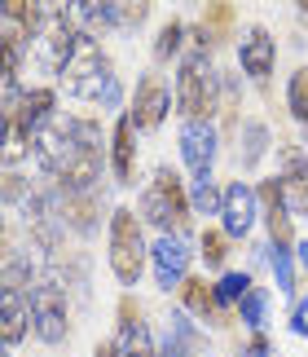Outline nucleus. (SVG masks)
<instances>
[{
	"instance_id": "f257e3e1",
	"label": "nucleus",
	"mask_w": 308,
	"mask_h": 357,
	"mask_svg": "<svg viewBox=\"0 0 308 357\" xmlns=\"http://www.w3.org/2000/svg\"><path fill=\"white\" fill-rule=\"evenodd\" d=\"M36 159L62 190H93L106 159L102 123L88 115H58L36 137Z\"/></svg>"
},
{
	"instance_id": "f03ea898",
	"label": "nucleus",
	"mask_w": 308,
	"mask_h": 357,
	"mask_svg": "<svg viewBox=\"0 0 308 357\" xmlns=\"http://www.w3.org/2000/svg\"><path fill=\"white\" fill-rule=\"evenodd\" d=\"M58 79H62V89L71 93L75 102L93 106V111H119L123 106V84H119L115 66H110V58L102 53V45H97L88 31H84L75 58L66 62V71Z\"/></svg>"
},
{
	"instance_id": "7ed1b4c3",
	"label": "nucleus",
	"mask_w": 308,
	"mask_h": 357,
	"mask_svg": "<svg viewBox=\"0 0 308 357\" xmlns=\"http://www.w3.org/2000/svg\"><path fill=\"white\" fill-rule=\"evenodd\" d=\"M190 212H194V199L185 195L180 176L172 168H159L154 181L146 185V195H141V221H150L159 234H185Z\"/></svg>"
},
{
	"instance_id": "20e7f679",
	"label": "nucleus",
	"mask_w": 308,
	"mask_h": 357,
	"mask_svg": "<svg viewBox=\"0 0 308 357\" xmlns=\"http://www.w3.org/2000/svg\"><path fill=\"white\" fill-rule=\"evenodd\" d=\"M150 265V247L141 234V216L132 208H115L110 212V273L123 287H137Z\"/></svg>"
},
{
	"instance_id": "39448f33",
	"label": "nucleus",
	"mask_w": 308,
	"mask_h": 357,
	"mask_svg": "<svg viewBox=\"0 0 308 357\" xmlns=\"http://www.w3.org/2000/svg\"><path fill=\"white\" fill-rule=\"evenodd\" d=\"M79 40H84V26L75 22V13H66L62 5H53L45 13V22H40V36H36V62L45 66L49 75H62L66 71V62L75 58V49H79ZM31 58V53H26Z\"/></svg>"
},
{
	"instance_id": "423d86ee",
	"label": "nucleus",
	"mask_w": 308,
	"mask_h": 357,
	"mask_svg": "<svg viewBox=\"0 0 308 357\" xmlns=\"http://www.w3.org/2000/svg\"><path fill=\"white\" fill-rule=\"evenodd\" d=\"M216 71L207 62V53H190L176 71V111L180 119H212L216 115Z\"/></svg>"
},
{
	"instance_id": "0eeeda50",
	"label": "nucleus",
	"mask_w": 308,
	"mask_h": 357,
	"mask_svg": "<svg viewBox=\"0 0 308 357\" xmlns=\"http://www.w3.org/2000/svg\"><path fill=\"white\" fill-rule=\"evenodd\" d=\"M53 119H58V93H53V89H40V84L36 89H22L18 102L5 106V128L22 132L31 146H36V137L45 132Z\"/></svg>"
},
{
	"instance_id": "6e6552de",
	"label": "nucleus",
	"mask_w": 308,
	"mask_h": 357,
	"mask_svg": "<svg viewBox=\"0 0 308 357\" xmlns=\"http://www.w3.org/2000/svg\"><path fill=\"white\" fill-rule=\"evenodd\" d=\"M26 305H31V331L45 340V344H62L66 340V296L53 278H40L31 291H26Z\"/></svg>"
},
{
	"instance_id": "1a4fd4ad",
	"label": "nucleus",
	"mask_w": 308,
	"mask_h": 357,
	"mask_svg": "<svg viewBox=\"0 0 308 357\" xmlns=\"http://www.w3.org/2000/svg\"><path fill=\"white\" fill-rule=\"evenodd\" d=\"M216 146H220V132H216L212 119L180 123V159H185V168H190V181H212Z\"/></svg>"
},
{
	"instance_id": "9d476101",
	"label": "nucleus",
	"mask_w": 308,
	"mask_h": 357,
	"mask_svg": "<svg viewBox=\"0 0 308 357\" xmlns=\"http://www.w3.org/2000/svg\"><path fill=\"white\" fill-rule=\"evenodd\" d=\"M260 221H264V229H269L273 247L295 243V208H291V195H286L282 176H269V181L260 185Z\"/></svg>"
},
{
	"instance_id": "9b49d317",
	"label": "nucleus",
	"mask_w": 308,
	"mask_h": 357,
	"mask_svg": "<svg viewBox=\"0 0 308 357\" xmlns=\"http://www.w3.org/2000/svg\"><path fill=\"white\" fill-rule=\"evenodd\" d=\"M150 269H154V282L163 291H180L190 278V247L185 234H159L150 243Z\"/></svg>"
},
{
	"instance_id": "f8f14e48",
	"label": "nucleus",
	"mask_w": 308,
	"mask_h": 357,
	"mask_svg": "<svg viewBox=\"0 0 308 357\" xmlns=\"http://www.w3.org/2000/svg\"><path fill=\"white\" fill-rule=\"evenodd\" d=\"M260 221V190H251L247 181H229L220 190V229L229 238H247Z\"/></svg>"
},
{
	"instance_id": "ddd939ff",
	"label": "nucleus",
	"mask_w": 308,
	"mask_h": 357,
	"mask_svg": "<svg viewBox=\"0 0 308 357\" xmlns=\"http://www.w3.org/2000/svg\"><path fill=\"white\" fill-rule=\"evenodd\" d=\"M238 62H242V71L256 79V84H264V79L273 75V62H277V40L269 36V26L251 22L242 40H238Z\"/></svg>"
},
{
	"instance_id": "4468645a",
	"label": "nucleus",
	"mask_w": 308,
	"mask_h": 357,
	"mask_svg": "<svg viewBox=\"0 0 308 357\" xmlns=\"http://www.w3.org/2000/svg\"><path fill=\"white\" fill-rule=\"evenodd\" d=\"M167 111H172V93H167L163 75H146L141 84H137V93H132V111H128L137 132H154L167 119Z\"/></svg>"
},
{
	"instance_id": "2eb2a0df",
	"label": "nucleus",
	"mask_w": 308,
	"mask_h": 357,
	"mask_svg": "<svg viewBox=\"0 0 308 357\" xmlns=\"http://www.w3.org/2000/svg\"><path fill=\"white\" fill-rule=\"evenodd\" d=\"M132 137H137V123H132L128 111H123L115 119V132H110V172H115L119 185H132V176H137V146H132Z\"/></svg>"
},
{
	"instance_id": "dca6fc26",
	"label": "nucleus",
	"mask_w": 308,
	"mask_h": 357,
	"mask_svg": "<svg viewBox=\"0 0 308 357\" xmlns=\"http://www.w3.org/2000/svg\"><path fill=\"white\" fill-rule=\"evenodd\" d=\"M282 181H286V195H291V208L300 216H308V155L295 146L282 150Z\"/></svg>"
},
{
	"instance_id": "f3484780",
	"label": "nucleus",
	"mask_w": 308,
	"mask_h": 357,
	"mask_svg": "<svg viewBox=\"0 0 308 357\" xmlns=\"http://www.w3.org/2000/svg\"><path fill=\"white\" fill-rule=\"evenodd\" d=\"M71 13H75V22L88 36L93 31H115V26H123L119 0H71Z\"/></svg>"
},
{
	"instance_id": "a211bd4d",
	"label": "nucleus",
	"mask_w": 308,
	"mask_h": 357,
	"mask_svg": "<svg viewBox=\"0 0 308 357\" xmlns=\"http://www.w3.org/2000/svg\"><path fill=\"white\" fill-rule=\"evenodd\" d=\"M26 331H31V305H26V291H13V287H5V326H0L5 349H18Z\"/></svg>"
},
{
	"instance_id": "6ab92c4d",
	"label": "nucleus",
	"mask_w": 308,
	"mask_h": 357,
	"mask_svg": "<svg viewBox=\"0 0 308 357\" xmlns=\"http://www.w3.org/2000/svg\"><path fill=\"white\" fill-rule=\"evenodd\" d=\"M180 300H185V309L194 313V318L216 322L220 300H216V287H207V278H185V287H180Z\"/></svg>"
},
{
	"instance_id": "aec40b11",
	"label": "nucleus",
	"mask_w": 308,
	"mask_h": 357,
	"mask_svg": "<svg viewBox=\"0 0 308 357\" xmlns=\"http://www.w3.org/2000/svg\"><path fill=\"white\" fill-rule=\"evenodd\" d=\"M251 273H242V269H229V273H220L216 278V300H220V309H238L247 300V291H251Z\"/></svg>"
},
{
	"instance_id": "412c9836",
	"label": "nucleus",
	"mask_w": 308,
	"mask_h": 357,
	"mask_svg": "<svg viewBox=\"0 0 308 357\" xmlns=\"http://www.w3.org/2000/svg\"><path fill=\"white\" fill-rule=\"evenodd\" d=\"M238 318H242V326L251 335L264 331V322H269V291H264V287H251L247 300L238 305Z\"/></svg>"
},
{
	"instance_id": "4be33fe9",
	"label": "nucleus",
	"mask_w": 308,
	"mask_h": 357,
	"mask_svg": "<svg viewBox=\"0 0 308 357\" xmlns=\"http://www.w3.org/2000/svg\"><path fill=\"white\" fill-rule=\"evenodd\" d=\"M242 142H247L242 168H256V163L264 159V150H269V128H264L260 119H247V123H242Z\"/></svg>"
},
{
	"instance_id": "5701e85b",
	"label": "nucleus",
	"mask_w": 308,
	"mask_h": 357,
	"mask_svg": "<svg viewBox=\"0 0 308 357\" xmlns=\"http://www.w3.org/2000/svg\"><path fill=\"white\" fill-rule=\"evenodd\" d=\"M269 265H273L277 291L291 296V291H295V256H291V247H273L269 243Z\"/></svg>"
},
{
	"instance_id": "b1692460",
	"label": "nucleus",
	"mask_w": 308,
	"mask_h": 357,
	"mask_svg": "<svg viewBox=\"0 0 308 357\" xmlns=\"http://www.w3.org/2000/svg\"><path fill=\"white\" fill-rule=\"evenodd\" d=\"M286 106H291V115H295V123H304V128H308V66H300V71L291 75Z\"/></svg>"
},
{
	"instance_id": "393cba45",
	"label": "nucleus",
	"mask_w": 308,
	"mask_h": 357,
	"mask_svg": "<svg viewBox=\"0 0 308 357\" xmlns=\"http://www.w3.org/2000/svg\"><path fill=\"white\" fill-rule=\"evenodd\" d=\"M180 45H185V22H163L159 26V40H154V58L159 62H167L172 53H180Z\"/></svg>"
},
{
	"instance_id": "a878e982",
	"label": "nucleus",
	"mask_w": 308,
	"mask_h": 357,
	"mask_svg": "<svg viewBox=\"0 0 308 357\" xmlns=\"http://www.w3.org/2000/svg\"><path fill=\"white\" fill-rule=\"evenodd\" d=\"M203 260H207V269H220V265H225V256H229V234H225V229H203Z\"/></svg>"
},
{
	"instance_id": "bb28decb",
	"label": "nucleus",
	"mask_w": 308,
	"mask_h": 357,
	"mask_svg": "<svg viewBox=\"0 0 308 357\" xmlns=\"http://www.w3.org/2000/svg\"><path fill=\"white\" fill-rule=\"evenodd\" d=\"M190 199H194V208H199V212H216V216H220V195H216V181H194Z\"/></svg>"
},
{
	"instance_id": "cd10ccee",
	"label": "nucleus",
	"mask_w": 308,
	"mask_h": 357,
	"mask_svg": "<svg viewBox=\"0 0 308 357\" xmlns=\"http://www.w3.org/2000/svg\"><path fill=\"white\" fill-rule=\"evenodd\" d=\"M119 18L123 26H141L150 18V0H119Z\"/></svg>"
},
{
	"instance_id": "c85d7f7f",
	"label": "nucleus",
	"mask_w": 308,
	"mask_h": 357,
	"mask_svg": "<svg viewBox=\"0 0 308 357\" xmlns=\"http://www.w3.org/2000/svg\"><path fill=\"white\" fill-rule=\"evenodd\" d=\"M242 357H273V344H269V335H264V331H256V335H251V344L242 349Z\"/></svg>"
},
{
	"instance_id": "c756f323",
	"label": "nucleus",
	"mask_w": 308,
	"mask_h": 357,
	"mask_svg": "<svg viewBox=\"0 0 308 357\" xmlns=\"http://www.w3.org/2000/svg\"><path fill=\"white\" fill-rule=\"evenodd\" d=\"M291 331H295V335H308V296H304V305L295 309V318H291Z\"/></svg>"
},
{
	"instance_id": "7c9ffc66",
	"label": "nucleus",
	"mask_w": 308,
	"mask_h": 357,
	"mask_svg": "<svg viewBox=\"0 0 308 357\" xmlns=\"http://www.w3.org/2000/svg\"><path fill=\"white\" fill-rule=\"evenodd\" d=\"M300 265H304V269H308V238H304V243H300Z\"/></svg>"
},
{
	"instance_id": "2f4dec72",
	"label": "nucleus",
	"mask_w": 308,
	"mask_h": 357,
	"mask_svg": "<svg viewBox=\"0 0 308 357\" xmlns=\"http://www.w3.org/2000/svg\"><path fill=\"white\" fill-rule=\"evenodd\" d=\"M295 5H300V9H304V13H308V0H295Z\"/></svg>"
}]
</instances>
